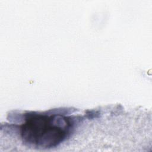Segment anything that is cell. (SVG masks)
I'll return each mask as SVG.
<instances>
[{
    "label": "cell",
    "instance_id": "1",
    "mask_svg": "<svg viewBox=\"0 0 152 152\" xmlns=\"http://www.w3.org/2000/svg\"><path fill=\"white\" fill-rule=\"evenodd\" d=\"M19 126L20 136L27 146L48 149L55 147L68 138L74 129V119L60 113H29Z\"/></svg>",
    "mask_w": 152,
    "mask_h": 152
}]
</instances>
